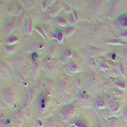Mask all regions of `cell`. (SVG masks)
I'll list each match as a JSON object with an SVG mask.
<instances>
[{"instance_id":"6da1fadb","label":"cell","mask_w":127,"mask_h":127,"mask_svg":"<svg viewBox=\"0 0 127 127\" xmlns=\"http://www.w3.org/2000/svg\"><path fill=\"white\" fill-rule=\"evenodd\" d=\"M76 113V107L73 104H69L63 107L61 110L62 116L64 120H67L72 118Z\"/></svg>"},{"instance_id":"7a4b0ae2","label":"cell","mask_w":127,"mask_h":127,"mask_svg":"<svg viewBox=\"0 0 127 127\" xmlns=\"http://www.w3.org/2000/svg\"><path fill=\"white\" fill-rule=\"evenodd\" d=\"M118 25L122 29L127 31V13L121 14L117 19Z\"/></svg>"},{"instance_id":"3957f363","label":"cell","mask_w":127,"mask_h":127,"mask_svg":"<svg viewBox=\"0 0 127 127\" xmlns=\"http://www.w3.org/2000/svg\"><path fill=\"white\" fill-rule=\"evenodd\" d=\"M72 51L70 50H68V49L65 50L63 52L62 56L60 57V60H61L62 63L63 64H66L72 57Z\"/></svg>"},{"instance_id":"277c9868","label":"cell","mask_w":127,"mask_h":127,"mask_svg":"<svg viewBox=\"0 0 127 127\" xmlns=\"http://www.w3.org/2000/svg\"><path fill=\"white\" fill-rule=\"evenodd\" d=\"M74 126H75V127H90L88 123L86 120L79 117L76 118V120H75Z\"/></svg>"},{"instance_id":"5b68a950","label":"cell","mask_w":127,"mask_h":127,"mask_svg":"<svg viewBox=\"0 0 127 127\" xmlns=\"http://www.w3.org/2000/svg\"><path fill=\"white\" fill-rule=\"evenodd\" d=\"M109 109L113 113L117 112L120 109V103L117 100H113L109 105Z\"/></svg>"},{"instance_id":"8992f818","label":"cell","mask_w":127,"mask_h":127,"mask_svg":"<svg viewBox=\"0 0 127 127\" xmlns=\"http://www.w3.org/2000/svg\"><path fill=\"white\" fill-rule=\"evenodd\" d=\"M33 21L31 19H28L25 22V31L26 34H31L33 31Z\"/></svg>"},{"instance_id":"52a82bcc","label":"cell","mask_w":127,"mask_h":127,"mask_svg":"<svg viewBox=\"0 0 127 127\" xmlns=\"http://www.w3.org/2000/svg\"><path fill=\"white\" fill-rule=\"evenodd\" d=\"M95 106L97 110H101V109L105 108V106H106L105 101L101 98H98L95 103Z\"/></svg>"},{"instance_id":"ba28073f","label":"cell","mask_w":127,"mask_h":127,"mask_svg":"<svg viewBox=\"0 0 127 127\" xmlns=\"http://www.w3.org/2000/svg\"><path fill=\"white\" fill-rule=\"evenodd\" d=\"M74 32H75V28L72 26H70V27L68 26V27H66L65 28L64 31H63L65 36L66 37H70L72 35V34L74 33Z\"/></svg>"},{"instance_id":"9c48e42d","label":"cell","mask_w":127,"mask_h":127,"mask_svg":"<svg viewBox=\"0 0 127 127\" xmlns=\"http://www.w3.org/2000/svg\"><path fill=\"white\" fill-rule=\"evenodd\" d=\"M15 23L13 21H9L8 24L5 25V32L7 33H12V31L15 30Z\"/></svg>"},{"instance_id":"30bf717a","label":"cell","mask_w":127,"mask_h":127,"mask_svg":"<svg viewBox=\"0 0 127 127\" xmlns=\"http://www.w3.org/2000/svg\"><path fill=\"white\" fill-rule=\"evenodd\" d=\"M18 38L16 36H14V35L10 36V37H7V39H6V40H5V42H6V43L8 44V46L14 45V44H15L16 43H18Z\"/></svg>"},{"instance_id":"8fae6325","label":"cell","mask_w":127,"mask_h":127,"mask_svg":"<svg viewBox=\"0 0 127 127\" xmlns=\"http://www.w3.org/2000/svg\"><path fill=\"white\" fill-rule=\"evenodd\" d=\"M68 71L72 73V74H75L78 72V66L74 64V63H70V64H68V67H67Z\"/></svg>"},{"instance_id":"7c38bea8","label":"cell","mask_w":127,"mask_h":127,"mask_svg":"<svg viewBox=\"0 0 127 127\" xmlns=\"http://www.w3.org/2000/svg\"><path fill=\"white\" fill-rule=\"evenodd\" d=\"M3 97H4L5 101V102L8 103V106L11 107V106H13V105H14L15 101H14V100H13L12 97L10 96L8 94H5V95H3Z\"/></svg>"},{"instance_id":"4fadbf2b","label":"cell","mask_w":127,"mask_h":127,"mask_svg":"<svg viewBox=\"0 0 127 127\" xmlns=\"http://www.w3.org/2000/svg\"><path fill=\"white\" fill-rule=\"evenodd\" d=\"M56 23L58 24V25L60 27H63V28H66L68 27V21L67 20H65L64 18H58L56 19Z\"/></svg>"},{"instance_id":"5bb4252c","label":"cell","mask_w":127,"mask_h":127,"mask_svg":"<svg viewBox=\"0 0 127 127\" xmlns=\"http://www.w3.org/2000/svg\"><path fill=\"white\" fill-rule=\"evenodd\" d=\"M56 40L59 43H63L64 40V33L63 31L61 30H58L56 33Z\"/></svg>"},{"instance_id":"9a60e30c","label":"cell","mask_w":127,"mask_h":127,"mask_svg":"<svg viewBox=\"0 0 127 127\" xmlns=\"http://www.w3.org/2000/svg\"><path fill=\"white\" fill-rule=\"evenodd\" d=\"M68 24H70L71 26L73 27V25L75 24V16H74V14H68Z\"/></svg>"},{"instance_id":"2e32d148","label":"cell","mask_w":127,"mask_h":127,"mask_svg":"<svg viewBox=\"0 0 127 127\" xmlns=\"http://www.w3.org/2000/svg\"><path fill=\"white\" fill-rule=\"evenodd\" d=\"M107 43L112 44V45H123V44H124V42H123L122 40H120L119 39H113V40H109L107 42Z\"/></svg>"},{"instance_id":"e0dca14e","label":"cell","mask_w":127,"mask_h":127,"mask_svg":"<svg viewBox=\"0 0 127 127\" xmlns=\"http://www.w3.org/2000/svg\"><path fill=\"white\" fill-rule=\"evenodd\" d=\"M35 30L40 34V35L45 39V40H47V36H46V33H44V31H43V29L39 26V25H36L35 26Z\"/></svg>"},{"instance_id":"ac0fdd59","label":"cell","mask_w":127,"mask_h":127,"mask_svg":"<svg viewBox=\"0 0 127 127\" xmlns=\"http://www.w3.org/2000/svg\"><path fill=\"white\" fill-rule=\"evenodd\" d=\"M60 7L59 6V5H57V6H56V7H54V8H53V9H52V11H51V15H53V16H55V15H58V13L60 11Z\"/></svg>"},{"instance_id":"d6986e66","label":"cell","mask_w":127,"mask_h":127,"mask_svg":"<svg viewBox=\"0 0 127 127\" xmlns=\"http://www.w3.org/2000/svg\"><path fill=\"white\" fill-rule=\"evenodd\" d=\"M25 18V15L24 13H21L20 15H19V18L18 19V25H23V22H24V19Z\"/></svg>"},{"instance_id":"ffe728a7","label":"cell","mask_w":127,"mask_h":127,"mask_svg":"<svg viewBox=\"0 0 127 127\" xmlns=\"http://www.w3.org/2000/svg\"><path fill=\"white\" fill-rule=\"evenodd\" d=\"M117 87L122 88V89H126V83L124 82H123V81H117V82H116Z\"/></svg>"},{"instance_id":"44dd1931","label":"cell","mask_w":127,"mask_h":127,"mask_svg":"<svg viewBox=\"0 0 127 127\" xmlns=\"http://www.w3.org/2000/svg\"><path fill=\"white\" fill-rule=\"evenodd\" d=\"M55 53H56V48H55L54 46H52L50 49V55L51 56H53L55 55Z\"/></svg>"},{"instance_id":"7402d4cb","label":"cell","mask_w":127,"mask_h":127,"mask_svg":"<svg viewBox=\"0 0 127 127\" xmlns=\"http://www.w3.org/2000/svg\"><path fill=\"white\" fill-rule=\"evenodd\" d=\"M33 72L34 74H37L38 72V65L36 63H33Z\"/></svg>"},{"instance_id":"603a6c76","label":"cell","mask_w":127,"mask_h":127,"mask_svg":"<svg viewBox=\"0 0 127 127\" xmlns=\"http://www.w3.org/2000/svg\"><path fill=\"white\" fill-rule=\"evenodd\" d=\"M120 36L122 38H123L124 40H127V31H123L121 34H120Z\"/></svg>"},{"instance_id":"cb8c5ba5","label":"cell","mask_w":127,"mask_h":127,"mask_svg":"<svg viewBox=\"0 0 127 127\" xmlns=\"http://www.w3.org/2000/svg\"><path fill=\"white\" fill-rule=\"evenodd\" d=\"M5 50L8 53H13L15 50H14V48L10 47V46H8V47H5Z\"/></svg>"},{"instance_id":"d4e9b609","label":"cell","mask_w":127,"mask_h":127,"mask_svg":"<svg viewBox=\"0 0 127 127\" xmlns=\"http://www.w3.org/2000/svg\"><path fill=\"white\" fill-rule=\"evenodd\" d=\"M41 5H42V9H43V11H46L47 10V2H42V4H41Z\"/></svg>"},{"instance_id":"484cf974","label":"cell","mask_w":127,"mask_h":127,"mask_svg":"<svg viewBox=\"0 0 127 127\" xmlns=\"http://www.w3.org/2000/svg\"><path fill=\"white\" fill-rule=\"evenodd\" d=\"M21 11H22V8H21V5H18V8H17V10H16V13H17V15H20L21 13Z\"/></svg>"},{"instance_id":"4316f807","label":"cell","mask_w":127,"mask_h":127,"mask_svg":"<svg viewBox=\"0 0 127 127\" xmlns=\"http://www.w3.org/2000/svg\"><path fill=\"white\" fill-rule=\"evenodd\" d=\"M120 73L122 75H125V71H124V68L122 65H120Z\"/></svg>"},{"instance_id":"83f0119b","label":"cell","mask_w":127,"mask_h":127,"mask_svg":"<svg viewBox=\"0 0 127 127\" xmlns=\"http://www.w3.org/2000/svg\"><path fill=\"white\" fill-rule=\"evenodd\" d=\"M123 117H124V119L127 121V107H126V108L123 111Z\"/></svg>"},{"instance_id":"f1b7e54d","label":"cell","mask_w":127,"mask_h":127,"mask_svg":"<svg viewBox=\"0 0 127 127\" xmlns=\"http://www.w3.org/2000/svg\"><path fill=\"white\" fill-rule=\"evenodd\" d=\"M100 66H101L102 68H105V69H107L108 68V66L107 65H105L104 63H101L100 64Z\"/></svg>"},{"instance_id":"f546056e","label":"cell","mask_w":127,"mask_h":127,"mask_svg":"<svg viewBox=\"0 0 127 127\" xmlns=\"http://www.w3.org/2000/svg\"><path fill=\"white\" fill-rule=\"evenodd\" d=\"M37 123H38V125L40 127H43V122L40 120H37Z\"/></svg>"},{"instance_id":"4dcf8cb0","label":"cell","mask_w":127,"mask_h":127,"mask_svg":"<svg viewBox=\"0 0 127 127\" xmlns=\"http://www.w3.org/2000/svg\"><path fill=\"white\" fill-rule=\"evenodd\" d=\"M69 127H75V126L73 125V126H69Z\"/></svg>"}]
</instances>
